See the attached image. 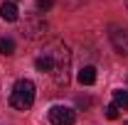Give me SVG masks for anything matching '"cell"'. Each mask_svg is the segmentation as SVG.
<instances>
[{"instance_id":"obj_11","label":"cell","mask_w":128,"mask_h":125,"mask_svg":"<svg viewBox=\"0 0 128 125\" xmlns=\"http://www.w3.org/2000/svg\"><path fill=\"white\" fill-rule=\"evenodd\" d=\"M52 5H54V0H37V10H40V12L52 10Z\"/></svg>"},{"instance_id":"obj_7","label":"cell","mask_w":128,"mask_h":125,"mask_svg":"<svg viewBox=\"0 0 128 125\" xmlns=\"http://www.w3.org/2000/svg\"><path fill=\"white\" fill-rule=\"evenodd\" d=\"M76 81H79L81 86H94L96 83V69L94 66H84L79 74H76Z\"/></svg>"},{"instance_id":"obj_13","label":"cell","mask_w":128,"mask_h":125,"mask_svg":"<svg viewBox=\"0 0 128 125\" xmlns=\"http://www.w3.org/2000/svg\"><path fill=\"white\" fill-rule=\"evenodd\" d=\"M126 7H128V0H126Z\"/></svg>"},{"instance_id":"obj_12","label":"cell","mask_w":128,"mask_h":125,"mask_svg":"<svg viewBox=\"0 0 128 125\" xmlns=\"http://www.w3.org/2000/svg\"><path fill=\"white\" fill-rule=\"evenodd\" d=\"M106 118H108V120H116V118H118V108H116L113 103L106 108Z\"/></svg>"},{"instance_id":"obj_2","label":"cell","mask_w":128,"mask_h":125,"mask_svg":"<svg viewBox=\"0 0 128 125\" xmlns=\"http://www.w3.org/2000/svg\"><path fill=\"white\" fill-rule=\"evenodd\" d=\"M34 103V83L30 78H20L15 86H12V93H10V106L15 110H30Z\"/></svg>"},{"instance_id":"obj_8","label":"cell","mask_w":128,"mask_h":125,"mask_svg":"<svg viewBox=\"0 0 128 125\" xmlns=\"http://www.w3.org/2000/svg\"><path fill=\"white\" fill-rule=\"evenodd\" d=\"M113 106L118 110H128V91H123V88L113 91Z\"/></svg>"},{"instance_id":"obj_14","label":"cell","mask_w":128,"mask_h":125,"mask_svg":"<svg viewBox=\"0 0 128 125\" xmlns=\"http://www.w3.org/2000/svg\"><path fill=\"white\" fill-rule=\"evenodd\" d=\"M126 125H128V120H126Z\"/></svg>"},{"instance_id":"obj_9","label":"cell","mask_w":128,"mask_h":125,"mask_svg":"<svg viewBox=\"0 0 128 125\" xmlns=\"http://www.w3.org/2000/svg\"><path fill=\"white\" fill-rule=\"evenodd\" d=\"M34 66H37V71H47V74H52V69H54V64H52V57H49V54L37 57V59H34Z\"/></svg>"},{"instance_id":"obj_1","label":"cell","mask_w":128,"mask_h":125,"mask_svg":"<svg viewBox=\"0 0 128 125\" xmlns=\"http://www.w3.org/2000/svg\"><path fill=\"white\" fill-rule=\"evenodd\" d=\"M44 54H49L52 64H54V69H52L54 83L57 86H66L69 83V66H72V52H69V47L62 44V42H54Z\"/></svg>"},{"instance_id":"obj_6","label":"cell","mask_w":128,"mask_h":125,"mask_svg":"<svg viewBox=\"0 0 128 125\" xmlns=\"http://www.w3.org/2000/svg\"><path fill=\"white\" fill-rule=\"evenodd\" d=\"M44 30H47V25H44L42 20H37V17H30V20L25 22V34L32 37V39H34V37H40Z\"/></svg>"},{"instance_id":"obj_3","label":"cell","mask_w":128,"mask_h":125,"mask_svg":"<svg viewBox=\"0 0 128 125\" xmlns=\"http://www.w3.org/2000/svg\"><path fill=\"white\" fill-rule=\"evenodd\" d=\"M49 123L52 125H74L76 123V113L66 106H52L49 108Z\"/></svg>"},{"instance_id":"obj_15","label":"cell","mask_w":128,"mask_h":125,"mask_svg":"<svg viewBox=\"0 0 128 125\" xmlns=\"http://www.w3.org/2000/svg\"><path fill=\"white\" fill-rule=\"evenodd\" d=\"M12 2H15V0H12Z\"/></svg>"},{"instance_id":"obj_10","label":"cell","mask_w":128,"mask_h":125,"mask_svg":"<svg viewBox=\"0 0 128 125\" xmlns=\"http://www.w3.org/2000/svg\"><path fill=\"white\" fill-rule=\"evenodd\" d=\"M0 54H5V57L15 54V42H12L10 37H2V39H0Z\"/></svg>"},{"instance_id":"obj_4","label":"cell","mask_w":128,"mask_h":125,"mask_svg":"<svg viewBox=\"0 0 128 125\" xmlns=\"http://www.w3.org/2000/svg\"><path fill=\"white\" fill-rule=\"evenodd\" d=\"M111 44L118 54H126L128 57V32L126 30H113L111 32Z\"/></svg>"},{"instance_id":"obj_5","label":"cell","mask_w":128,"mask_h":125,"mask_svg":"<svg viewBox=\"0 0 128 125\" xmlns=\"http://www.w3.org/2000/svg\"><path fill=\"white\" fill-rule=\"evenodd\" d=\"M0 17H2L5 22H17V20H20V10H17V5L12 0H8V2L0 5Z\"/></svg>"}]
</instances>
